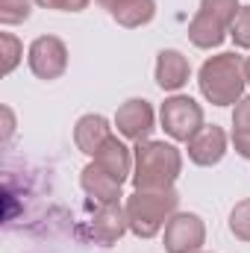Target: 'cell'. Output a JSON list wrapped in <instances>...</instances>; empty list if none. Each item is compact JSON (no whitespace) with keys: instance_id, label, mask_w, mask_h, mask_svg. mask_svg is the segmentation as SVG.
<instances>
[{"instance_id":"1","label":"cell","mask_w":250,"mask_h":253,"mask_svg":"<svg viewBox=\"0 0 250 253\" xmlns=\"http://www.w3.org/2000/svg\"><path fill=\"white\" fill-rule=\"evenodd\" d=\"M132 186L135 191L147 189H174L183 171V153L171 141H135L132 147Z\"/></svg>"},{"instance_id":"2","label":"cell","mask_w":250,"mask_h":253,"mask_svg":"<svg viewBox=\"0 0 250 253\" xmlns=\"http://www.w3.org/2000/svg\"><path fill=\"white\" fill-rule=\"evenodd\" d=\"M197 85H200V94L212 106H233V103H239L242 94H245V85H248L245 59L236 56V53L209 56L200 65Z\"/></svg>"},{"instance_id":"3","label":"cell","mask_w":250,"mask_h":253,"mask_svg":"<svg viewBox=\"0 0 250 253\" xmlns=\"http://www.w3.org/2000/svg\"><path fill=\"white\" fill-rule=\"evenodd\" d=\"M126 221L129 233L138 239H153L171 215H177L180 194L174 189H147V191H132L126 197Z\"/></svg>"},{"instance_id":"4","label":"cell","mask_w":250,"mask_h":253,"mask_svg":"<svg viewBox=\"0 0 250 253\" xmlns=\"http://www.w3.org/2000/svg\"><path fill=\"white\" fill-rule=\"evenodd\" d=\"M239 9H242L239 0H200V9L188 24V42L200 50L218 47L227 39Z\"/></svg>"},{"instance_id":"5","label":"cell","mask_w":250,"mask_h":253,"mask_svg":"<svg viewBox=\"0 0 250 253\" xmlns=\"http://www.w3.org/2000/svg\"><path fill=\"white\" fill-rule=\"evenodd\" d=\"M162 129L174 138V141H191L200 129H203V106L188 97V94H174L162 103L159 109Z\"/></svg>"},{"instance_id":"6","label":"cell","mask_w":250,"mask_h":253,"mask_svg":"<svg viewBox=\"0 0 250 253\" xmlns=\"http://www.w3.org/2000/svg\"><path fill=\"white\" fill-rule=\"evenodd\" d=\"M206 242V224L194 212H177L165 224V251L168 253H200Z\"/></svg>"},{"instance_id":"7","label":"cell","mask_w":250,"mask_h":253,"mask_svg":"<svg viewBox=\"0 0 250 253\" xmlns=\"http://www.w3.org/2000/svg\"><path fill=\"white\" fill-rule=\"evenodd\" d=\"M27 62H30V71L39 80H59L65 74V68H68V47L56 36H39L30 44Z\"/></svg>"},{"instance_id":"8","label":"cell","mask_w":250,"mask_h":253,"mask_svg":"<svg viewBox=\"0 0 250 253\" xmlns=\"http://www.w3.org/2000/svg\"><path fill=\"white\" fill-rule=\"evenodd\" d=\"M153 121H156L153 106L144 97H129L115 112V126L129 141H147L150 132H153Z\"/></svg>"},{"instance_id":"9","label":"cell","mask_w":250,"mask_h":253,"mask_svg":"<svg viewBox=\"0 0 250 253\" xmlns=\"http://www.w3.org/2000/svg\"><path fill=\"white\" fill-rule=\"evenodd\" d=\"M126 230H129L126 206H121V203H103L94 212V218L88 221V236L103 248H112L115 242H121Z\"/></svg>"},{"instance_id":"10","label":"cell","mask_w":250,"mask_h":253,"mask_svg":"<svg viewBox=\"0 0 250 253\" xmlns=\"http://www.w3.org/2000/svg\"><path fill=\"white\" fill-rule=\"evenodd\" d=\"M227 153V132L218 124L203 126L191 141H188V159L200 168H212L224 159Z\"/></svg>"},{"instance_id":"11","label":"cell","mask_w":250,"mask_h":253,"mask_svg":"<svg viewBox=\"0 0 250 253\" xmlns=\"http://www.w3.org/2000/svg\"><path fill=\"white\" fill-rule=\"evenodd\" d=\"M80 186L83 191L91 197V200H97L100 206L103 203H121V186L124 183H118L106 168H100L97 162H88L83 171H80Z\"/></svg>"},{"instance_id":"12","label":"cell","mask_w":250,"mask_h":253,"mask_svg":"<svg viewBox=\"0 0 250 253\" xmlns=\"http://www.w3.org/2000/svg\"><path fill=\"white\" fill-rule=\"evenodd\" d=\"M100 168H106L118 183H124L132 177V165H135V159H132V150L126 147L124 141L118 138V135H109L106 141H103V147L91 156Z\"/></svg>"},{"instance_id":"13","label":"cell","mask_w":250,"mask_h":253,"mask_svg":"<svg viewBox=\"0 0 250 253\" xmlns=\"http://www.w3.org/2000/svg\"><path fill=\"white\" fill-rule=\"evenodd\" d=\"M191 77V65L180 50H159L156 56V85L162 91H180Z\"/></svg>"},{"instance_id":"14","label":"cell","mask_w":250,"mask_h":253,"mask_svg":"<svg viewBox=\"0 0 250 253\" xmlns=\"http://www.w3.org/2000/svg\"><path fill=\"white\" fill-rule=\"evenodd\" d=\"M112 135V126L109 121L103 118V115H83L77 126H74V141H77V147L85 153V156H94L100 147H103V141Z\"/></svg>"},{"instance_id":"15","label":"cell","mask_w":250,"mask_h":253,"mask_svg":"<svg viewBox=\"0 0 250 253\" xmlns=\"http://www.w3.org/2000/svg\"><path fill=\"white\" fill-rule=\"evenodd\" d=\"M121 27L126 30H135V27H144L156 18V0H118V6L109 12Z\"/></svg>"},{"instance_id":"16","label":"cell","mask_w":250,"mask_h":253,"mask_svg":"<svg viewBox=\"0 0 250 253\" xmlns=\"http://www.w3.org/2000/svg\"><path fill=\"white\" fill-rule=\"evenodd\" d=\"M230 233L242 242H250V197L239 200L230 212Z\"/></svg>"},{"instance_id":"17","label":"cell","mask_w":250,"mask_h":253,"mask_svg":"<svg viewBox=\"0 0 250 253\" xmlns=\"http://www.w3.org/2000/svg\"><path fill=\"white\" fill-rule=\"evenodd\" d=\"M0 47H3V53H0L3 56V74H12L24 56V47L12 33H0Z\"/></svg>"},{"instance_id":"18","label":"cell","mask_w":250,"mask_h":253,"mask_svg":"<svg viewBox=\"0 0 250 253\" xmlns=\"http://www.w3.org/2000/svg\"><path fill=\"white\" fill-rule=\"evenodd\" d=\"M30 0H0V24H21L30 18Z\"/></svg>"},{"instance_id":"19","label":"cell","mask_w":250,"mask_h":253,"mask_svg":"<svg viewBox=\"0 0 250 253\" xmlns=\"http://www.w3.org/2000/svg\"><path fill=\"white\" fill-rule=\"evenodd\" d=\"M230 36H233L236 47L250 50V6H242V9H239L236 21H233V27H230Z\"/></svg>"},{"instance_id":"20","label":"cell","mask_w":250,"mask_h":253,"mask_svg":"<svg viewBox=\"0 0 250 253\" xmlns=\"http://www.w3.org/2000/svg\"><path fill=\"white\" fill-rule=\"evenodd\" d=\"M233 126L236 132H250V97H242L233 112Z\"/></svg>"},{"instance_id":"21","label":"cell","mask_w":250,"mask_h":253,"mask_svg":"<svg viewBox=\"0 0 250 253\" xmlns=\"http://www.w3.org/2000/svg\"><path fill=\"white\" fill-rule=\"evenodd\" d=\"M233 144H236V153L250 159V132H236L233 129Z\"/></svg>"},{"instance_id":"22","label":"cell","mask_w":250,"mask_h":253,"mask_svg":"<svg viewBox=\"0 0 250 253\" xmlns=\"http://www.w3.org/2000/svg\"><path fill=\"white\" fill-rule=\"evenodd\" d=\"M91 0H59V12H83Z\"/></svg>"},{"instance_id":"23","label":"cell","mask_w":250,"mask_h":253,"mask_svg":"<svg viewBox=\"0 0 250 253\" xmlns=\"http://www.w3.org/2000/svg\"><path fill=\"white\" fill-rule=\"evenodd\" d=\"M33 3H39L44 9H59V0H33Z\"/></svg>"},{"instance_id":"24","label":"cell","mask_w":250,"mask_h":253,"mask_svg":"<svg viewBox=\"0 0 250 253\" xmlns=\"http://www.w3.org/2000/svg\"><path fill=\"white\" fill-rule=\"evenodd\" d=\"M97 3H100V6H103V9H106V12H112V9H115V6H118V0H97Z\"/></svg>"},{"instance_id":"25","label":"cell","mask_w":250,"mask_h":253,"mask_svg":"<svg viewBox=\"0 0 250 253\" xmlns=\"http://www.w3.org/2000/svg\"><path fill=\"white\" fill-rule=\"evenodd\" d=\"M245 77H248V83H250V56L245 59Z\"/></svg>"}]
</instances>
